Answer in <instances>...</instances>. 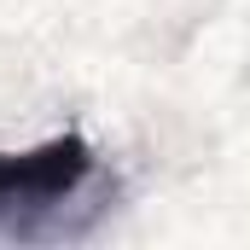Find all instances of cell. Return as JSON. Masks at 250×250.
I'll list each match as a JSON object with an SVG mask.
<instances>
[{"instance_id": "obj_1", "label": "cell", "mask_w": 250, "mask_h": 250, "mask_svg": "<svg viewBox=\"0 0 250 250\" xmlns=\"http://www.w3.org/2000/svg\"><path fill=\"white\" fill-rule=\"evenodd\" d=\"M93 181V146L82 134L0 151V233H35Z\"/></svg>"}]
</instances>
